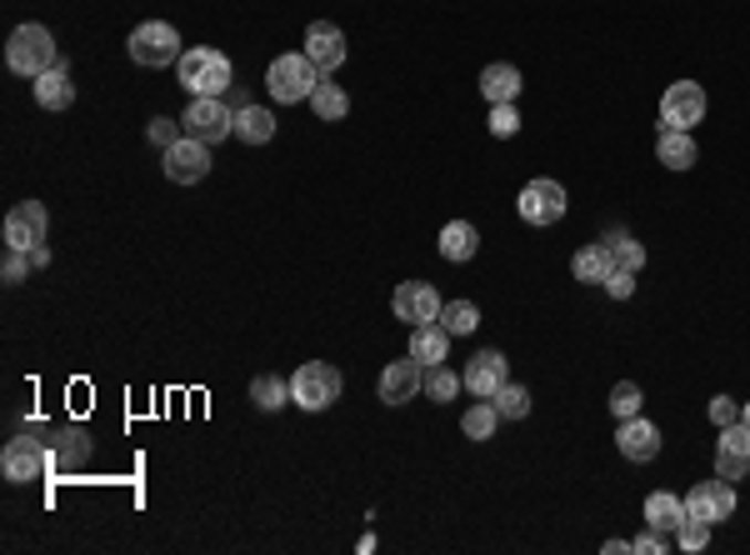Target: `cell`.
Returning <instances> with one entry per match:
<instances>
[{
    "instance_id": "cell-1",
    "label": "cell",
    "mask_w": 750,
    "mask_h": 555,
    "mask_svg": "<svg viewBox=\"0 0 750 555\" xmlns=\"http://www.w3.org/2000/svg\"><path fill=\"white\" fill-rule=\"evenodd\" d=\"M176 71H180V85H186V95H226L230 81H236V65H230V55H220L216 45H190V51L176 61Z\"/></svg>"
},
{
    "instance_id": "cell-2",
    "label": "cell",
    "mask_w": 750,
    "mask_h": 555,
    "mask_svg": "<svg viewBox=\"0 0 750 555\" xmlns=\"http://www.w3.org/2000/svg\"><path fill=\"white\" fill-rule=\"evenodd\" d=\"M6 65H11L15 75H25V81L45 75L51 65H61V55H55V35L45 31V25H35V21L15 25L11 41H6Z\"/></svg>"
},
{
    "instance_id": "cell-3",
    "label": "cell",
    "mask_w": 750,
    "mask_h": 555,
    "mask_svg": "<svg viewBox=\"0 0 750 555\" xmlns=\"http://www.w3.org/2000/svg\"><path fill=\"white\" fill-rule=\"evenodd\" d=\"M265 85H271L275 105H295V101H311V91L321 85V71H315V61L305 51H291V55H275L271 61Z\"/></svg>"
},
{
    "instance_id": "cell-4",
    "label": "cell",
    "mask_w": 750,
    "mask_h": 555,
    "mask_svg": "<svg viewBox=\"0 0 750 555\" xmlns=\"http://www.w3.org/2000/svg\"><path fill=\"white\" fill-rule=\"evenodd\" d=\"M131 61L146 65V71H160V65H176L180 55H186V45H180V31L170 21H140L136 31H131Z\"/></svg>"
},
{
    "instance_id": "cell-5",
    "label": "cell",
    "mask_w": 750,
    "mask_h": 555,
    "mask_svg": "<svg viewBox=\"0 0 750 555\" xmlns=\"http://www.w3.org/2000/svg\"><path fill=\"white\" fill-rule=\"evenodd\" d=\"M335 400H341V370L325 366V360H305V366L291 376V406L321 416V410H331Z\"/></svg>"
},
{
    "instance_id": "cell-6",
    "label": "cell",
    "mask_w": 750,
    "mask_h": 555,
    "mask_svg": "<svg viewBox=\"0 0 750 555\" xmlns=\"http://www.w3.org/2000/svg\"><path fill=\"white\" fill-rule=\"evenodd\" d=\"M515 210H521L525 226H555V220H565V210H571V200H565V186L551 176H535L521 186V196H515Z\"/></svg>"
},
{
    "instance_id": "cell-7",
    "label": "cell",
    "mask_w": 750,
    "mask_h": 555,
    "mask_svg": "<svg viewBox=\"0 0 750 555\" xmlns=\"http://www.w3.org/2000/svg\"><path fill=\"white\" fill-rule=\"evenodd\" d=\"M180 130L206 140V146H216V140H226L230 130H236V111H230L220 95H190L186 116H180Z\"/></svg>"
},
{
    "instance_id": "cell-8",
    "label": "cell",
    "mask_w": 750,
    "mask_h": 555,
    "mask_svg": "<svg viewBox=\"0 0 750 555\" xmlns=\"http://www.w3.org/2000/svg\"><path fill=\"white\" fill-rule=\"evenodd\" d=\"M706 121V85L676 81L660 95V130H696Z\"/></svg>"
},
{
    "instance_id": "cell-9",
    "label": "cell",
    "mask_w": 750,
    "mask_h": 555,
    "mask_svg": "<svg viewBox=\"0 0 750 555\" xmlns=\"http://www.w3.org/2000/svg\"><path fill=\"white\" fill-rule=\"evenodd\" d=\"M390 311H396V321H406L410 331H416V325L440 321L446 301H440V291L430 281H400L396 295H390Z\"/></svg>"
},
{
    "instance_id": "cell-10",
    "label": "cell",
    "mask_w": 750,
    "mask_h": 555,
    "mask_svg": "<svg viewBox=\"0 0 750 555\" xmlns=\"http://www.w3.org/2000/svg\"><path fill=\"white\" fill-rule=\"evenodd\" d=\"M51 471V455H45L41 440L21 436V440H6V451H0V475L11 485H31Z\"/></svg>"
},
{
    "instance_id": "cell-11",
    "label": "cell",
    "mask_w": 750,
    "mask_h": 555,
    "mask_svg": "<svg viewBox=\"0 0 750 555\" xmlns=\"http://www.w3.org/2000/svg\"><path fill=\"white\" fill-rule=\"evenodd\" d=\"M686 515L690 521H706V525H720V521H730L736 515V485L730 481H700V485H690L686 491Z\"/></svg>"
},
{
    "instance_id": "cell-12",
    "label": "cell",
    "mask_w": 750,
    "mask_h": 555,
    "mask_svg": "<svg viewBox=\"0 0 750 555\" xmlns=\"http://www.w3.org/2000/svg\"><path fill=\"white\" fill-rule=\"evenodd\" d=\"M716 475L720 481H746L750 475V426L736 420V426H720V440H716Z\"/></svg>"
},
{
    "instance_id": "cell-13",
    "label": "cell",
    "mask_w": 750,
    "mask_h": 555,
    "mask_svg": "<svg viewBox=\"0 0 750 555\" xmlns=\"http://www.w3.org/2000/svg\"><path fill=\"white\" fill-rule=\"evenodd\" d=\"M45 226H51V216H45L41 200H21V206H11V216H6V251H31V245L45 241Z\"/></svg>"
},
{
    "instance_id": "cell-14",
    "label": "cell",
    "mask_w": 750,
    "mask_h": 555,
    "mask_svg": "<svg viewBox=\"0 0 750 555\" xmlns=\"http://www.w3.org/2000/svg\"><path fill=\"white\" fill-rule=\"evenodd\" d=\"M305 55L315 61V71L331 75L345 65V55H351V45H345V31L335 21H311L305 25Z\"/></svg>"
},
{
    "instance_id": "cell-15",
    "label": "cell",
    "mask_w": 750,
    "mask_h": 555,
    "mask_svg": "<svg viewBox=\"0 0 750 555\" xmlns=\"http://www.w3.org/2000/svg\"><path fill=\"white\" fill-rule=\"evenodd\" d=\"M166 176L176 180V186H200V180L210 176V146L196 136H180L176 146L166 150Z\"/></svg>"
},
{
    "instance_id": "cell-16",
    "label": "cell",
    "mask_w": 750,
    "mask_h": 555,
    "mask_svg": "<svg viewBox=\"0 0 750 555\" xmlns=\"http://www.w3.org/2000/svg\"><path fill=\"white\" fill-rule=\"evenodd\" d=\"M420 386H426V366H420V360H390V366L381 370V380H375V390H381L386 406H406V400H416Z\"/></svg>"
},
{
    "instance_id": "cell-17",
    "label": "cell",
    "mask_w": 750,
    "mask_h": 555,
    "mask_svg": "<svg viewBox=\"0 0 750 555\" xmlns=\"http://www.w3.org/2000/svg\"><path fill=\"white\" fill-rule=\"evenodd\" d=\"M615 451H621L631 465L656 461L660 455V426H650V420H640V416L621 420V430H615Z\"/></svg>"
},
{
    "instance_id": "cell-18",
    "label": "cell",
    "mask_w": 750,
    "mask_h": 555,
    "mask_svg": "<svg viewBox=\"0 0 750 555\" xmlns=\"http://www.w3.org/2000/svg\"><path fill=\"white\" fill-rule=\"evenodd\" d=\"M460 376H466L470 396L490 400L500 386H506V356H500V350H476V356H470V366L460 370Z\"/></svg>"
},
{
    "instance_id": "cell-19",
    "label": "cell",
    "mask_w": 750,
    "mask_h": 555,
    "mask_svg": "<svg viewBox=\"0 0 750 555\" xmlns=\"http://www.w3.org/2000/svg\"><path fill=\"white\" fill-rule=\"evenodd\" d=\"M680 521H686V495H670V491H650L646 495V525L660 535H670L676 541Z\"/></svg>"
},
{
    "instance_id": "cell-20",
    "label": "cell",
    "mask_w": 750,
    "mask_h": 555,
    "mask_svg": "<svg viewBox=\"0 0 750 555\" xmlns=\"http://www.w3.org/2000/svg\"><path fill=\"white\" fill-rule=\"evenodd\" d=\"M450 331L440 321H430V325H416L410 331V360H420V366H440V360L450 356Z\"/></svg>"
},
{
    "instance_id": "cell-21",
    "label": "cell",
    "mask_w": 750,
    "mask_h": 555,
    "mask_svg": "<svg viewBox=\"0 0 750 555\" xmlns=\"http://www.w3.org/2000/svg\"><path fill=\"white\" fill-rule=\"evenodd\" d=\"M480 95H486L490 105H515V95H521V71H515L511 61H496L480 71Z\"/></svg>"
},
{
    "instance_id": "cell-22",
    "label": "cell",
    "mask_w": 750,
    "mask_h": 555,
    "mask_svg": "<svg viewBox=\"0 0 750 555\" xmlns=\"http://www.w3.org/2000/svg\"><path fill=\"white\" fill-rule=\"evenodd\" d=\"M31 85H35V105H41V111H65V105L75 101V81L65 65H51V71L35 75Z\"/></svg>"
},
{
    "instance_id": "cell-23",
    "label": "cell",
    "mask_w": 750,
    "mask_h": 555,
    "mask_svg": "<svg viewBox=\"0 0 750 555\" xmlns=\"http://www.w3.org/2000/svg\"><path fill=\"white\" fill-rule=\"evenodd\" d=\"M436 245H440V255H446L450 265H466L470 255L480 251V231L470 226V220H450L446 231H440V241H436Z\"/></svg>"
},
{
    "instance_id": "cell-24",
    "label": "cell",
    "mask_w": 750,
    "mask_h": 555,
    "mask_svg": "<svg viewBox=\"0 0 750 555\" xmlns=\"http://www.w3.org/2000/svg\"><path fill=\"white\" fill-rule=\"evenodd\" d=\"M696 140H690V130H660V140H656V160L666 170H690L696 166Z\"/></svg>"
},
{
    "instance_id": "cell-25",
    "label": "cell",
    "mask_w": 750,
    "mask_h": 555,
    "mask_svg": "<svg viewBox=\"0 0 750 555\" xmlns=\"http://www.w3.org/2000/svg\"><path fill=\"white\" fill-rule=\"evenodd\" d=\"M236 136L246 140V146H265V140L275 136V116L265 111V105H240L236 111Z\"/></svg>"
},
{
    "instance_id": "cell-26",
    "label": "cell",
    "mask_w": 750,
    "mask_h": 555,
    "mask_svg": "<svg viewBox=\"0 0 750 555\" xmlns=\"http://www.w3.org/2000/svg\"><path fill=\"white\" fill-rule=\"evenodd\" d=\"M615 271V261H611V251L605 245H581L575 251V261H571V275L581 285H605V275Z\"/></svg>"
},
{
    "instance_id": "cell-27",
    "label": "cell",
    "mask_w": 750,
    "mask_h": 555,
    "mask_svg": "<svg viewBox=\"0 0 750 555\" xmlns=\"http://www.w3.org/2000/svg\"><path fill=\"white\" fill-rule=\"evenodd\" d=\"M311 111H315L321 121H345V116H351V95H345L335 81H321V85L311 91Z\"/></svg>"
},
{
    "instance_id": "cell-28",
    "label": "cell",
    "mask_w": 750,
    "mask_h": 555,
    "mask_svg": "<svg viewBox=\"0 0 750 555\" xmlns=\"http://www.w3.org/2000/svg\"><path fill=\"white\" fill-rule=\"evenodd\" d=\"M250 400H256V410H281V406H291V380H281V376H256L250 380Z\"/></svg>"
},
{
    "instance_id": "cell-29",
    "label": "cell",
    "mask_w": 750,
    "mask_h": 555,
    "mask_svg": "<svg viewBox=\"0 0 750 555\" xmlns=\"http://www.w3.org/2000/svg\"><path fill=\"white\" fill-rule=\"evenodd\" d=\"M605 251H611L615 271H631V275H640V265H646V245H640L636 235H625V231H615L611 241H605Z\"/></svg>"
},
{
    "instance_id": "cell-30",
    "label": "cell",
    "mask_w": 750,
    "mask_h": 555,
    "mask_svg": "<svg viewBox=\"0 0 750 555\" xmlns=\"http://www.w3.org/2000/svg\"><path fill=\"white\" fill-rule=\"evenodd\" d=\"M460 386H466V376H456V370L440 360V366H426V386H420V390H426L436 406H446V400L460 396Z\"/></svg>"
},
{
    "instance_id": "cell-31",
    "label": "cell",
    "mask_w": 750,
    "mask_h": 555,
    "mask_svg": "<svg viewBox=\"0 0 750 555\" xmlns=\"http://www.w3.org/2000/svg\"><path fill=\"white\" fill-rule=\"evenodd\" d=\"M496 426H500L496 400H476V406L466 410V420H460V430H466L470 440H490V436H496Z\"/></svg>"
},
{
    "instance_id": "cell-32",
    "label": "cell",
    "mask_w": 750,
    "mask_h": 555,
    "mask_svg": "<svg viewBox=\"0 0 750 555\" xmlns=\"http://www.w3.org/2000/svg\"><path fill=\"white\" fill-rule=\"evenodd\" d=\"M490 400H496L500 420H525V416H531V390H525V386H511V380H506V386H500Z\"/></svg>"
},
{
    "instance_id": "cell-33",
    "label": "cell",
    "mask_w": 750,
    "mask_h": 555,
    "mask_svg": "<svg viewBox=\"0 0 750 555\" xmlns=\"http://www.w3.org/2000/svg\"><path fill=\"white\" fill-rule=\"evenodd\" d=\"M440 325H446L450 336H470V331L480 325L476 301H446V311H440Z\"/></svg>"
},
{
    "instance_id": "cell-34",
    "label": "cell",
    "mask_w": 750,
    "mask_h": 555,
    "mask_svg": "<svg viewBox=\"0 0 750 555\" xmlns=\"http://www.w3.org/2000/svg\"><path fill=\"white\" fill-rule=\"evenodd\" d=\"M640 406H646V390H640L636 380H621V386L611 390V410H615V420L640 416Z\"/></svg>"
},
{
    "instance_id": "cell-35",
    "label": "cell",
    "mask_w": 750,
    "mask_h": 555,
    "mask_svg": "<svg viewBox=\"0 0 750 555\" xmlns=\"http://www.w3.org/2000/svg\"><path fill=\"white\" fill-rule=\"evenodd\" d=\"M676 545H680V551H706V545H710V525L706 521H690V515H686V521H680V531H676Z\"/></svg>"
},
{
    "instance_id": "cell-36",
    "label": "cell",
    "mask_w": 750,
    "mask_h": 555,
    "mask_svg": "<svg viewBox=\"0 0 750 555\" xmlns=\"http://www.w3.org/2000/svg\"><path fill=\"white\" fill-rule=\"evenodd\" d=\"M180 136H186V130H180V121H166V116H156L146 126V140H150V146H160V150H170Z\"/></svg>"
},
{
    "instance_id": "cell-37",
    "label": "cell",
    "mask_w": 750,
    "mask_h": 555,
    "mask_svg": "<svg viewBox=\"0 0 750 555\" xmlns=\"http://www.w3.org/2000/svg\"><path fill=\"white\" fill-rule=\"evenodd\" d=\"M521 130V116H515V105H490V136H515Z\"/></svg>"
},
{
    "instance_id": "cell-38",
    "label": "cell",
    "mask_w": 750,
    "mask_h": 555,
    "mask_svg": "<svg viewBox=\"0 0 750 555\" xmlns=\"http://www.w3.org/2000/svg\"><path fill=\"white\" fill-rule=\"evenodd\" d=\"M670 535H660V531H640V535H631V555H666L670 551Z\"/></svg>"
},
{
    "instance_id": "cell-39",
    "label": "cell",
    "mask_w": 750,
    "mask_h": 555,
    "mask_svg": "<svg viewBox=\"0 0 750 555\" xmlns=\"http://www.w3.org/2000/svg\"><path fill=\"white\" fill-rule=\"evenodd\" d=\"M0 275H6V285H21L25 275H31V255H25V251H6V261H0Z\"/></svg>"
},
{
    "instance_id": "cell-40",
    "label": "cell",
    "mask_w": 750,
    "mask_h": 555,
    "mask_svg": "<svg viewBox=\"0 0 750 555\" xmlns=\"http://www.w3.org/2000/svg\"><path fill=\"white\" fill-rule=\"evenodd\" d=\"M736 420H740V400H730V396H716V400H710V426H736Z\"/></svg>"
},
{
    "instance_id": "cell-41",
    "label": "cell",
    "mask_w": 750,
    "mask_h": 555,
    "mask_svg": "<svg viewBox=\"0 0 750 555\" xmlns=\"http://www.w3.org/2000/svg\"><path fill=\"white\" fill-rule=\"evenodd\" d=\"M605 291H611L615 301H631V295H636V275H631V271H611V275H605Z\"/></svg>"
},
{
    "instance_id": "cell-42",
    "label": "cell",
    "mask_w": 750,
    "mask_h": 555,
    "mask_svg": "<svg viewBox=\"0 0 750 555\" xmlns=\"http://www.w3.org/2000/svg\"><path fill=\"white\" fill-rule=\"evenodd\" d=\"M25 255H31V265H51V251H45V241H41V245H31Z\"/></svg>"
},
{
    "instance_id": "cell-43",
    "label": "cell",
    "mask_w": 750,
    "mask_h": 555,
    "mask_svg": "<svg viewBox=\"0 0 750 555\" xmlns=\"http://www.w3.org/2000/svg\"><path fill=\"white\" fill-rule=\"evenodd\" d=\"M740 420H746V426H750V406H740Z\"/></svg>"
}]
</instances>
